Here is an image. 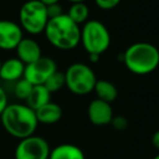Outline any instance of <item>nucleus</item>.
Listing matches in <instances>:
<instances>
[{
    "mask_svg": "<svg viewBox=\"0 0 159 159\" xmlns=\"http://www.w3.org/2000/svg\"><path fill=\"white\" fill-rule=\"evenodd\" d=\"M0 120L6 132L19 139L33 135L38 126L35 110L26 104H8Z\"/></svg>",
    "mask_w": 159,
    "mask_h": 159,
    "instance_id": "obj_1",
    "label": "nucleus"
},
{
    "mask_svg": "<svg viewBox=\"0 0 159 159\" xmlns=\"http://www.w3.org/2000/svg\"><path fill=\"white\" fill-rule=\"evenodd\" d=\"M44 33L49 44L59 50H72L81 44V27L66 13L49 19Z\"/></svg>",
    "mask_w": 159,
    "mask_h": 159,
    "instance_id": "obj_2",
    "label": "nucleus"
},
{
    "mask_svg": "<svg viewBox=\"0 0 159 159\" xmlns=\"http://www.w3.org/2000/svg\"><path fill=\"white\" fill-rule=\"evenodd\" d=\"M121 60L131 73L147 75L159 66V49L150 43H134L121 53Z\"/></svg>",
    "mask_w": 159,
    "mask_h": 159,
    "instance_id": "obj_3",
    "label": "nucleus"
},
{
    "mask_svg": "<svg viewBox=\"0 0 159 159\" xmlns=\"http://www.w3.org/2000/svg\"><path fill=\"white\" fill-rule=\"evenodd\" d=\"M81 43L89 55L100 56L110 47L111 36L104 23L89 20L81 27Z\"/></svg>",
    "mask_w": 159,
    "mask_h": 159,
    "instance_id": "obj_4",
    "label": "nucleus"
},
{
    "mask_svg": "<svg viewBox=\"0 0 159 159\" xmlns=\"http://www.w3.org/2000/svg\"><path fill=\"white\" fill-rule=\"evenodd\" d=\"M66 87L74 95H87L94 91L97 82L95 72L89 66L75 62L68 66L64 72Z\"/></svg>",
    "mask_w": 159,
    "mask_h": 159,
    "instance_id": "obj_5",
    "label": "nucleus"
},
{
    "mask_svg": "<svg viewBox=\"0 0 159 159\" xmlns=\"http://www.w3.org/2000/svg\"><path fill=\"white\" fill-rule=\"evenodd\" d=\"M48 20L47 6L39 0H29L24 2L19 12V24L23 32L31 35L44 33Z\"/></svg>",
    "mask_w": 159,
    "mask_h": 159,
    "instance_id": "obj_6",
    "label": "nucleus"
},
{
    "mask_svg": "<svg viewBox=\"0 0 159 159\" xmlns=\"http://www.w3.org/2000/svg\"><path fill=\"white\" fill-rule=\"evenodd\" d=\"M50 146L47 139L38 135H31L20 139L14 150L16 159H48Z\"/></svg>",
    "mask_w": 159,
    "mask_h": 159,
    "instance_id": "obj_7",
    "label": "nucleus"
},
{
    "mask_svg": "<svg viewBox=\"0 0 159 159\" xmlns=\"http://www.w3.org/2000/svg\"><path fill=\"white\" fill-rule=\"evenodd\" d=\"M57 71V63L49 57H42L25 66L24 77L33 85H44L48 77Z\"/></svg>",
    "mask_w": 159,
    "mask_h": 159,
    "instance_id": "obj_8",
    "label": "nucleus"
},
{
    "mask_svg": "<svg viewBox=\"0 0 159 159\" xmlns=\"http://www.w3.org/2000/svg\"><path fill=\"white\" fill-rule=\"evenodd\" d=\"M23 37V30L19 23L11 20H0V50H16Z\"/></svg>",
    "mask_w": 159,
    "mask_h": 159,
    "instance_id": "obj_9",
    "label": "nucleus"
},
{
    "mask_svg": "<svg viewBox=\"0 0 159 159\" xmlns=\"http://www.w3.org/2000/svg\"><path fill=\"white\" fill-rule=\"evenodd\" d=\"M87 117L94 125H108L113 118L112 107L109 102L96 98L92 100L87 107Z\"/></svg>",
    "mask_w": 159,
    "mask_h": 159,
    "instance_id": "obj_10",
    "label": "nucleus"
},
{
    "mask_svg": "<svg viewBox=\"0 0 159 159\" xmlns=\"http://www.w3.org/2000/svg\"><path fill=\"white\" fill-rule=\"evenodd\" d=\"M16 58L26 66L36 61L42 57V48L35 39L30 37H23L16 48Z\"/></svg>",
    "mask_w": 159,
    "mask_h": 159,
    "instance_id": "obj_11",
    "label": "nucleus"
},
{
    "mask_svg": "<svg viewBox=\"0 0 159 159\" xmlns=\"http://www.w3.org/2000/svg\"><path fill=\"white\" fill-rule=\"evenodd\" d=\"M25 64L19 58H9L1 62L0 79L6 82H16L24 75Z\"/></svg>",
    "mask_w": 159,
    "mask_h": 159,
    "instance_id": "obj_12",
    "label": "nucleus"
},
{
    "mask_svg": "<svg viewBox=\"0 0 159 159\" xmlns=\"http://www.w3.org/2000/svg\"><path fill=\"white\" fill-rule=\"evenodd\" d=\"M38 123L42 124H55L61 119L62 108L56 102H49L35 110Z\"/></svg>",
    "mask_w": 159,
    "mask_h": 159,
    "instance_id": "obj_13",
    "label": "nucleus"
},
{
    "mask_svg": "<svg viewBox=\"0 0 159 159\" xmlns=\"http://www.w3.org/2000/svg\"><path fill=\"white\" fill-rule=\"evenodd\" d=\"M48 159H85V155L79 146L73 144H60L50 149Z\"/></svg>",
    "mask_w": 159,
    "mask_h": 159,
    "instance_id": "obj_14",
    "label": "nucleus"
},
{
    "mask_svg": "<svg viewBox=\"0 0 159 159\" xmlns=\"http://www.w3.org/2000/svg\"><path fill=\"white\" fill-rule=\"evenodd\" d=\"M50 97L51 93L46 89L45 85H34L25 102L30 108H32L33 110H37L47 102H51Z\"/></svg>",
    "mask_w": 159,
    "mask_h": 159,
    "instance_id": "obj_15",
    "label": "nucleus"
},
{
    "mask_svg": "<svg viewBox=\"0 0 159 159\" xmlns=\"http://www.w3.org/2000/svg\"><path fill=\"white\" fill-rule=\"evenodd\" d=\"M98 99L111 104L118 97V89L113 83L107 80H97L94 91Z\"/></svg>",
    "mask_w": 159,
    "mask_h": 159,
    "instance_id": "obj_16",
    "label": "nucleus"
},
{
    "mask_svg": "<svg viewBox=\"0 0 159 159\" xmlns=\"http://www.w3.org/2000/svg\"><path fill=\"white\" fill-rule=\"evenodd\" d=\"M66 14L77 25L84 24L89 20V9L85 5V2L72 3L71 7L69 8V11Z\"/></svg>",
    "mask_w": 159,
    "mask_h": 159,
    "instance_id": "obj_17",
    "label": "nucleus"
},
{
    "mask_svg": "<svg viewBox=\"0 0 159 159\" xmlns=\"http://www.w3.org/2000/svg\"><path fill=\"white\" fill-rule=\"evenodd\" d=\"M45 86L46 89L50 92L51 94L59 92L66 86V77H64V73L60 72V71H55L50 76L48 77L46 82H45Z\"/></svg>",
    "mask_w": 159,
    "mask_h": 159,
    "instance_id": "obj_18",
    "label": "nucleus"
},
{
    "mask_svg": "<svg viewBox=\"0 0 159 159\" xmlns=\"http://www.w3.org/2000/svg\"><path fill=\"white\" fill-rule=\"evenodd\" d=\"M34 85L25 80L24 77H22L21 80L16 81V85H14V95L18 99L20 100H26V98L29 97L30 93L32 92Z\"/></svg>",
    "mask_w": 159,
    "mask_h": 159,
    "instance_id": "obj_19",
    "label": "nucleus"
},
{
    "mask_svg": "<svg viewBox=\"0 0 159 159\" xmlns=\"http://www.w3.org/2000/svg\"><path fill=\"white\" fill-rule=\"evenodd\" d=\"M110 124L112 125V128L117 131H124L129 125L128 119L123 116H113L112 120H111Z\"/></svg>",
    "mask_w": 159,
    "mask_h": 159,
    "instance_id": "obj_20",
    "label": "nucleus"
},
{
    "mask_svg": "<svg viewBox=\"0 0 159 159\" xmlns=\"http://www.w3.org/2000/svg\"><path fill=\"white\" fill-rule=\"evenodd\" d=\"M95 5L102 10H112L120 5L122 0H94Z\"/></svg>",
    "mask_w": 159,
    "mask_h": 159,
    "instance_id": "obj_21",
    "label": "nucleus"
},
{
    "mask_svg": "<svg viewBox=\"0 0 159 159\" xmlns=\"http://www.w3.org/2000/svg\"><path fill=\"white\" fill-rule=\"evenodd\" d=\"M47 13H48V18L52 19V18H57V16L63 14L62 12V7L60 6V3H53V5L47 6Z\"/></svg>",
    "mask_w": 159,
    "mask_h": 159,
    "instance_id": "obj_22",
    "label": "nucleus"
},
{
    "mask_svg": "<svg viewBox=\"0 0 159 159\" xmlns=\"http://www.w3.org/2000/svg\"><path fill=\"white\" fill-rule=\"evenodd\" d=\"M9 104V100H8V96L6 91L3 89V87L0 85V116L3 112V110L6 109V107Z\"/></svg>",
    "mask_w": 159,
    "mask_h": 159,
    "instance_id": "obj_23",
    "label": "nucleus"
},
{
    "mask_svg": "<svg viewBox=\"0 0 159 159\" xmlns=\"http://www.w3.org/2000/svg\"><path fill=\"white\" fill-rule=\"evenodd\" d=\"M152 144L154 145V147L156 148L157 150H159V130L156 131V132L152 134Z\"/></svg>",
    "mask_w": 159,
    "mask_h": 159,
    "instance_id": "obj_24",
    "label": "nucleus"
},
{
    "mask_svg": "<svg viewBox=\"0 0 159 159\" xmlns=\"http://www.w3.org/2000/svg\"><path fill=\"white\" fill-rule=\"evenodd\" d=\"M44 3L45 6H50V5H53V3H58L60 0H39Z\"/></svg>",
    "mask_w": 159,
    "mask_h": 159,
    "instance_id": "obj_25",
    "label": "nucleus"
},
{
    "mask_svg": "<svg viewBox=\"0 0 159 159\" xmlns=\"http://www.w3.org/2000/svg\"><path fill=\"white\" fill-rule=\"evenodd\" d=\"M100 56L98 55H89V60L91 62H93V63H95V62H97L98 60H99Z\"/></svg>",
    "mask_w": 159,
    "mask_h": 159,
    "instance_id": "obj_26",
    "label": "nucleus"
},
{
    "mask_svg": "<svg viewBox=\"0 0 159 159\" xmlns=\"http://www.w3.org/2000/svg\"><path fill=\"white\" fill-rule=\"evenodd\" d=\"M66 1H69L71 3H75V2H84L86 0H66Z\"/></svg>",
    "mask_w": 159,
    "mask_h": 159,
    "instance_id": "obj_27",
    "label": "nucleus"
},
{
    "mask_svg": "<svg viewBox=\"0 0 159 159\" xmlns=\"http://www.w3.org/2000/svg\"><path fill=\"white\" fill-rule=\"evenodd\" d=\"M152 159H159V154H158V155H156V156H155Z\"/></svg>",
    "mask_w": 159,
    "mask_h": 159,
    "instance_id": "obj_28",
    "label": "nucleus"
},
{
    "mask_svg": "<svg viewBox=\"0 0 159 159\" xmlns=\"http://www.w3.org/2000/svg\"><path fill=\"white\" fill-rule=\"evenodd\" d=\"M1 62H2V61H1V59H0V66H1Z\"/></svg>",
    "mask_w": 159,
    "mask_h": 159,
    "instance_id": "obj_29",
    "label": "nucleus"
}]
</instances>
